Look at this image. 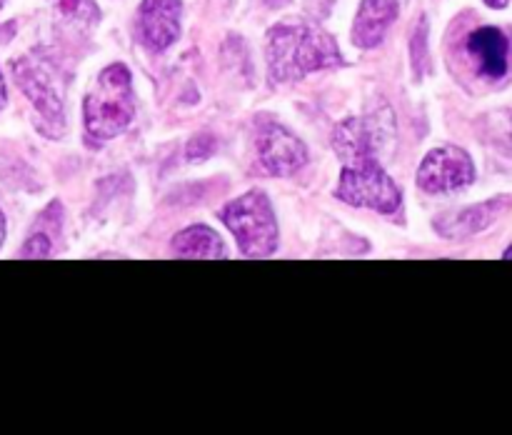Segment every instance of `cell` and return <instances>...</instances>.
Segmentation results:
<instances>
[{
    "label": "cell",
    "mask_w": 512,
    "mask_h": 435,
    "mask_svg": "<svg viewBox=\"0 0 512 435\" xmlns=\"http://www.w3.org/2000/svg\"><path fill=\"white\" fill-rule=\"evenodd\" d=\"M468 53L478 63V73L488 80H500L510 68L508 35L500 28L485 25L468 35Z\"/></svg>",
    "instance_id": "30bf717a"
},
{
    "label": "cell",
    "mask_w": 512,
    "mask_h": 435,
    "mask_svg": "<svg viewBox=\"0 0 512 435\" xmlns=\"http://www.w3.org/2000/svg\"><path fill=\"white\" fill-rule=\"evenodd\" d=\"M85 128L95 140L123 133L135 118L133 75L123 63H113L98 75L83 103Z\"/></svg>",
    "instance_id": "7a4b0ae2"
},
{
    "label": "cell",
    "mask_w": 512,
    "mask_h": 435,
    "mask_svg": "<svg viewBox=\"0 0 512 435\" xmlns=\"http://www.w3.org/2000/svg\"><path fill=\"white\" fill-rule=\"evenodd\" d=\"M15 83L20 85L25 95L30 98V103L35 105L40 115V125L45 128H53L50 135H60L65 128V115H63V103H60V95L55 90L53 78L48 75V70L43 65H38L35 60L23 58L13 65Z\"/></svg>",
    "instance_id": "ba28073f"
},
{
    "label": "cell",
    "mask_w": 512,
    "mask_h": 435,
    "mask_svg": "<svg viewBox=\"0 0 512 435\" xmlns=\"http://www.w3.org/2000/svg\"><path fill=\"white\" fill-rule=\"evenodd\" d=\"M173 253L180 258H225V245L208 225H190L173 238Z\"/></svg>",
    "instance_id": "4fadbf2b"
},
{
    "label": "cell",
    "mask_w": 512,
    "mask_h": 435,
    "mask_svg": "<svg viewBox=\"0 0 512 435\" xmlns=\"http://www.w3.org/2000/svg\"><path fill=\"white\" fill-rule=\"evenodd\" d=\"M268 78L270 83H290L315 70L343 65L338 43L308 23H280L268 33Z\"/></svg>",
    "instance_id": "6da1fadb"
},
{
    "label": "cell",
    "mask_w": 512,
    "mask_h": 435,
    "mask_svg": "<svg viewBox=\"0 0 512 435\" xmlns=\"http://www.w3.org/2000/svg\"><path fill=\"white\" fill-rule=\"evenodd\" d=\"M393 133L395 120L388 108H380L378 113H368L363 118H350L335 128V153L340 155V160L355 153L380 155V150H385V145L393 140Z\"/></svg>",
    "instance_id": "8992f818"
},
{
    "label": "cell",
    "mask_w": 512,
    "mask_h": 435,
    "mask_svg": "<svg viewBox=\"0 0 512 435\" xmlns=\"http://www.w3.org/2000/svg\"><path fill=\"white\" fill-rule=\"evenodd\" d=\"M475 180L473 158L458 145H443L430 150L418 170V185L425 193H453L468 188Z\"/></svg>",
    "instance_id": "5b68a950"
},
{
    "label": "cell",
    "mask_w": 512,
    "mask_h": 435,
    "mask_svg": "<svg viewBox=\"0 0 512 435\" xmlns=\"http://www.w3.org/2000/svg\"><path fill=\"white\" fill-rule=\"evenodd\" d=\"M345 168L338 180V195L340 200L358 208L378 210L383 215L398 213L403 205V193H400L398 183L388 175V170L380 165V155L373 153H355L343 158Z\"/></svg>",
    "instance_id": "3957f363"
},
{
    "label": "cell",
    "mask_w": 512,
    "mask_h": 435,
    "mask_svg": "<svg viewBox=\"0 0 512 435\" xmlns=\"http://www.w3.org/2000/svg\"><path fill=\"white\" fill-rule=\"evenodd\" d=\"M220 220L238 240L240 250L248 258H265L278 250V223L268 195L253 190L220 210Z\"/></svg>",
    "instance_id": "277c9868"
},
{
    "label": "cell",
    "mask_w": 512,
    "mask_h": 435,
    "mask_svg": "<svg viewBox=\"0 0 512 435\" xmlns=\"http://www.w3.org/2000/svg\"><path fill=\"white\" fill-rule=\"evenodd\" d=\"M3 240H5V215L3 210H0V245H3Z\"/></svg>",
    "instance_id": "e0dca14e"
},
{
    "label": "cell",
    "mask_w": 512,
    "mask_h": 435,
    "mask_svg": "<svg viewBox=\"0 0 512 435\" xmlns=\"http://www.w3.org/2000/svg\"><path fill=\"white\" fill-rule=\"evenodd\" d=\"M180 0H143L138 13L140 38L148 48L165 50L178 40L180 35Z\"/></svg>",
    "instance_id": "9c48e42d"
},
{
    "label": "cell",
    "mask_w": 512,
    "mask_h": 435,
    "mask_svg": "<svg viewBox=\"0 0 512 435\" xmlns=\"http://www.w3.org/2000/svg\"><path fill=\"white\" fill-rule=\"evenodd\" d=\"M60 8V13L70 15L75 20H83V23H95L100 18L98 5L93 0H55Z\"/></svg>",
    "instance_id": "5bb4252c"
},
{
    "label": "cell",
    "mask_w": 512,
    "mask_h": 435,
    "mask_svg": "<svg viewBox=\"0 0 512 435\" xmlns=\"http://www.w3.org/2000/svg\"><path fill=\"white\" fill-rule=\"evenodd\" d=\"M255 145H258L260 165L265 168V173L275 175V178L298 173L308 163V148L303 140L295 138L285 125L273 123V120L260 125Z\"/></svg>",
    "instance_id": "52a82bcc"
},
{
    "label": "cell",
    "mask_w": 512,
    "mask_h": 435,
    "mask_svg": "<svg viewBox=\"0 0 512 435\" xmlns=\"http://www.w3.org/2000/svg\"><path fill=\"white\" fill-rule=\"evenodd\" d=\"M395 18H398V0H363L355 15L353 43L363 50L378 48Z\"/></svg>",
    "instance_id": "7c38bea8"
},
{
    "label": "cell",
    "mask_w": 512,
    "mask_h": 435,
    "mask_svg": "<svg viewBox=\"0 0 512 435\" xmlns=\"http://www.w3.org/2000/svg\"><path fill=\"white\" fill-rule=\"evenodd\" d=\"M5 98H8V93H5V80H3V75H0V108L5 105Z\"/></svg>",
    "instance_id": "2e32d148"
},
{
    "label": "cell",
    "mask_w": 512,
    "mask_h": 435,
    "mask_svg": "<svg viewBox=\"0 0 512 435\" xmlns=\"http://www.w3.org/2000/svg\"><path fill=\"white\" fill-rule=\"evenodd\" d=\"M505 203H508V200L495 198V200H488V203L470 205V208L453 210V213H443L435 218V228H438V233L443 235V238H450V240L470 238V235L488 230L490 225L498 220V215L503 213Z\"/></svg>",
    "instance_id": "8fae6325"
},
{
    "label": "cell",
    "mask_w": 512,
    "mask_h": 435,
    "mask_svg": "<svg viewBox=\"0 0 512 435\" xmlns=\"http://www.w3.org/2000/svg\"><path fill=\"white\" fill-rule=\"evenodd\" d=\"M503 258H505V260H512V245H510L508 250H505V253H503Z\"/></svg>",
    "instance_id": "d6986e66"
},
{
    "label": "cell",
    "mask_w": 512,
    "mask_h": 435,
    "mask_svg": "<svg viewBox=\"0 0 512 435\" xmlns=\"http://www.w3.org/2000/svg\"><path fill=\"white\" fill-rule=\"evenodd\" d=\"M485 3H488L490 8H505V5H508V0H485Z\"/></svg>",
    "instance_id": "ac0fdd59"
},
{
    "label": "cell",
    "mask_w": 512,
    "mask_h": 435,
    "mask_svg": "<svg viewBox=\"0 0 512 435\" xmlns=\"http://www.w3.org/2000/svg\"><path fill=\"white\" fill-rule=\"evenodd\" d=\"M50 253H53V243H50L48 235L43 233H35L33 238L23 245V250H20L23 258H48Z\"/></svg>",
    "instance_id": "9a60e30c"
}]
</instances>
